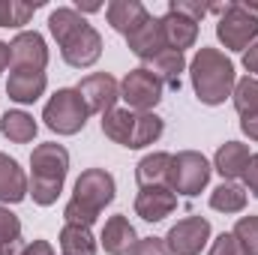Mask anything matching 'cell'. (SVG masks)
<instances>
[{"mask_svg":"<svg viewBox=\"0 0 258 255\" xmlns=\"http://www.w3.org/2000/svg\"><path fill=\"white\" fill-rule=\"evenodd\" d=\"M171 12H180L186 18H192L195 24H201L204 15H210V3H198V0H171L168 3Z\"/></svg>","mask_w":258,"mask_h":255,"instance_id":"33","label":"cell"},{"mask_svg":"<svg viewBox=\"0 0 258 255\" xmlns=\"http://www.w3.org/2000/svg\"><path fill=\"white\" fill-rule=\"evenodd\" d=\"M135 240H138V234H135L129 216L114 213V216L105 219V228L99 234V246L105 249V255H129V249L135 246Z\"/></svg>","mask_w":258,"mask_h":255,"instance_id":"17","label":"cell"},{"mask_svg":"<svg viewBox=\"0 0 258 255\" xmlns=\"http://www.w3.org/2000/svg\"><path fill=\"white\" fill-rule=\"evenodd\" d=\"M57 246H60V255H96V249H99V243H96L90 228L69 225V222L57 234Z\"/></svg>","mask_w":258,"mask_h":255,"instance_id":"24","label":"cell"},{"mask_svg":"<svg viewBox=\"0 0 258 255\" xmlns=\"http://www.w3.org/2000/svg\"><path fill=\"white\" fill-rule=\"evenodd\" d=\"M216 39L225 45V51L243 54L258 39V15H252L243 3H228L216 18Z\"/></svg>","mask_w":258,"mask_h":255,"instance_id":"6","label":"cell"},{"mask_svg":"<svg viewBox=\"0 0 258 255\" xmlns=\"http://www.w3.org/2000/svg\"><path fill=\"white\" fill-rule=\"evenodd\" d=\"M0 132L12 141V144H30L39 132V123L33 120V114H27L24 108H9L0 117Z\"/></svg>","mask_w":258,"mask_h":255,"instance_id":"23","label":"cell"},{"mask_svg":"<svg viewBox=\"0 0 258 255\" xmlns=\"http://www.w3.org/2000/svg\"><path fill=\"white\" fill-rule=\"evenodd\" d=\"M42 6V0L36 3H27V0H0V27H24L33 12Z\"/></svg>","mask_w":258,"mask_h":255,"instance_id":"27","label":"cell"},{"mask_svg":"<svg viewBox=\"0 0 258 255\" xmlns=\"http://www.w3.org/2000/svg\"><path fill=\"white\" fill-rule=\"evenodd\" d=\"M144 66H147L165 87H171V90H180V75L189 69L186 57H183L180 51H174V48H162L159 54H153Z\"/></svg>","mask_w":258,"mask_h":255,"instance_id":"20","label":"cell"},{"mask_svg":"<svg viewBox=\"0 0 258 255\" xmlns=\"http://www.w3.org/2000/svg\"><path fill=\"white\" fill-rule=\"evenodd\" d=\"M231 102H234L237 114L255 111L258 108V78L255 75H243V78H237V84H234V90H231Z\"/></svg>","mask_w":258,"mask_h":255,"instance_id":"29","label":"cell"},{"mask_svg":"<svg viewBox=\"0 0 258 255\" xmlns=\"http://www.w3.org/2000/svg\"><path fill=\"white\" fill-rule=\"evenodd\" d=\"M75 90L81 93L87 111L99 114V117L108 114L111 108H117V99H120V81L114 75H108V72H90V75H84L75 84Z\"/></svg>","mask_w":258,"mask_h":255,"instance_id":"8","label":"cell"},{"mask_svg":"<svg viewBox=\"0 0 258 255\" xmlns=\"http://www.w3.org/2000/svg\"><path fill=\"white\" fill-rule=\"evenodd\" d=\"M249 144H243V141H225V144H219L216 147V153H213V171H219L222 174V180H240L243 177V171H246V165H249Z\"/></svg>","mask_w":258,"mask_h":255,"instance_id":"16","label":"cell"},{"mask_svg":"<svg viewBox=\"0 0 258 255\" xmlns=\"http://www.w3.org/2000/svg\"><path fill=\"white\" fill-rule=\"evenodd\" d=\"M213 174V165L204 153L198 150H177L171 153V171H168V186L174 195H186L195 198L207 189Z\"/></svg>","mask_w":258,"mask_h":255,"instance_id":"5","label":"cell"},{"mask_svg":"<svg viewBox=\"0 0 258 255\" xmlns=\"http://www.w3.org/2000/svg\"><path fill=\"white\" fill-rule=\"evenodd\" d=\"M243 186H246V192H252L258 198V153L249 156V165H246V171H243Z\"/></svg>","mask_w":258,"mask_h":255,"instance_id":"35","label":"cell"},{"mask_svg":"<svg viewBox=\"0 0 258 255\" xmlns=\"http://www.w3.org/2000/svg\"><path fill=\"white\" fill-rule=\"evenodd\" d=\"M12 66V51H9V42L0 39V72H6Z\"/></svg>","mask_w":258,"mask_h":255,"instance_id":"40","label":"cell"},{"mask_svg":"<svg viewBox=\"0 0 258 255\" xmlns=\"http://www.w3.org/2000/svg\"><path fill=\"white\" fill-rule=\"evenodd\" d=\"M48 90V75L39 69H9L6 78V96L18 105H33Z\"/></svg>","mask_w":258,"mask_h":255,"instance_id":"12","label":"cell"},{"mask_svg":"<svg viewBox=\"0 0 258 255\" xmlns=\"http://www.w3.org/2000/svg\"><path fill=\"white\" fill-rule=\"evenodd\" d=\"M243 69H246L249 75H255V78H258V39L246 48V51H243Z\"/></svg>","mask_w":258,"mask_h":255,"instance_id":"37","label":"cell"},{"mask_svg":"<svg viewBox=\"0 0 258 255\" xmlns=\"http://www.w3.org/2000/svg\"><path fill=\"white\" fill-rule=\"evenodd\" d=\"M57 48H60V57H63L66 66H72V69H90L102 57V36H99V30L93 24H84L78 33H72L63 45H57Z\"/></svg>","mask_w":258,"mask_h":255,"instance_id":"10","label":"cell"},{"mask_svg":"<svg viewBox=\"0 0 258 255\" xmlns=\"http://www.w3.org/2000/svg\"><path fill=\"white\" fill-rule=\"evenodd\" d=\"M168 171H171V153L153 150V153L141 156L138 165H135L138 189L141 186H168Z\"/></svg>","mask_w":258,"mask_h":255,"instance_id":"22","label":"cell"},{"mask_svg":"<svg viewBox=\"0 0 258 255\" xmlns=\"http://www.w3.org/2000/svg\"><path fill=\"white\" fill-rule=\"evenodd\" d=\"M147 15H150L147 6L138 3V0H111L105 6V18H108L111 30H117L120 36H129L138 24L147 21Z\"/></svg>","mask_w":258,"mask_h":255,"instance_id":"19","label":"cell"},{"mask_svg":"<svg viewBox=\"0 0 258 255\" xmlns=\"http://www.w3.org/2000/svg\"><path fill=\"white\" fill-rule=\"evenodd\" d=\"M207 255H246V249L240 246V240H237L231 231H222L219 237H213V240H210Z\"/></svg>","mask_w":258,"mask_h":255,"instance_id":"31","label":"cell"},{"mask_svg":"<svg viewBox=\"0 0 258 255\" xmlns=\"http://www.w3.org/2000/svg\"><path fill=\"white\" fill-rule=\"evenodd\" d=\"M126 48L141 60V63H147L153 54H159L162 48H168V45H165V36H162V24H159V18L147 15V21L138 24V27L126 36Z\"/></svg>","mask_w":258,"mask_h":255,"instance_id":"14","label":"cell"},{"mask_svg":"<svg viewBox=\"0 0 258 255\" xmlns=\"http://www.w3.org/2000/svg\"><path fill=\"white\" fill-rule=\"evenodd\" d=\"M162 93H165V84L147 66L129 69L120 81V99L126 102L129 111H153L162 102Z\"/></svg>","mask_w":258,"mask_h":255,"instance_id":"7","label":"cell"},{"mask_svg":"<svg viewBox=\"0 0 258 255\" xmlns=\"http://www.w3.org/2000/svg\"><path fill=\"white\" fill-rule=\"evenodd\" d=\"M132 117H135V111H129V108H111L108 114H102V135H105V138H111L114 144L126 147Z\"/></svg>","mask_w":258,"mask_h":255,"instance_id":"28","label":"cell"},{"mask_svg":"<svg viewBox=\"0 0 258 255\" xmlns=\"http://www.w3.org/2000/svg\"><path fill=\"white\" fill-rule=\"evenodd\" d=\"M210 219L204 216H186L174 222L165 234V246L171 255H201V249L210 243Z\"/></svg>","mask_w":258,"mask_h":255,"instance_id":"9","label":"cell"},{"mask_svg":"<svg viewBox=\"0 0 258 255\" xmlns=\"http://www.w3.org/2000/svg\"><path fill=\"white\" fill-rule=\"evenodd\" d=\"M246 186H240V183H234V180H222L216 189L210 192V207L216 210V213H243L246 210Z\"/></svg>","mask_w":258,"mask_h":255,"instance_id":"25","label":"cell"},{"mask_svg":"<svg viewBox=\"0 0 258 255\" xmlns=\"http://www.w3.org/2000/svg\"><path fill=\"white\" fill-rule=\"evenodd\" d=\"M189 81H192L195 99L201 105H222L225 99H231V90L237 84V72L234 63L225 51L201 45L195 51V57L189 60Z\"/></svg>","mask_w":258,"mask_h":255,"instance_id":"1","label":"cell"},{"mask_svg":"<svg viewBox=\"0 0 258 255\" xmlns=\"http://www.w3.org/2000/svg\"><path fill=\"white\" fill-rule=\"evenodd\" d=\"M21 255H57V252H54V246L48 240H30Z\"/></svg>","mask_w":258,"mask_h":255,"instance_id":"38","label":"cell"},{"mask_svg":"<svg viewBox=\"0 0 258 255\" xmlns=\"http://www.w3.org/2000/svg\"><path fill=\"white\" fill-rule=\"evenodd\" d=\"M84 24H87V18H84L75 6H57V9H51V15H48V30H51V36L57 39V45H63L66 39H69L72 33H78Z\"/></svg>","mask_w":258,"mask_h":255,"instance_id":"26","label":"cell"},{"mask_svg":"<svg viewBox=\"0 0 258 255\" xmlns=\"http://www.w3.org/2000/svg\"><path fill=\"white\" fill-rule=\"evenodd\" d=\"M21 237V219L0 204V243H9V240H18Z\"/></svg>","mask_w":258,"mask_h":255,"instance_id":"32","label":"cell"},{"mask_svg":"<svg viewBox=\"0 0 258 255\" xmlns=\"http://www.w3.org/2000/svg\"><path fill=\"white\" fill-rule=\"evenodd\" d=\"M24 246H27V243H24L21 237H18V240H9V243H0V255H21Z\"/></svg>","mask_w":258,"mask_h":255,"instance_id":"39","label":"cell"},{"mask_svg":"<svg viewBox=\"0 0 258 255\" xmlns=\"http://www.w3.org/2000/svg\"><path fill=\"white\" fill-rule=\"evenodd\" d=\"M114 195H117V183H114L111 171H105V168H87L75 180L72 198L66 201V207H63V219L69 225L90 228L99 219V213L114 201Z\"/></svg>","mask_w":258,"mask_h":255,"instance_id":"2","label":"cell"},{"mask_svg":"<svg viewBox=\"0 0 258 255\" xmlns=\"http://www.w3.org/2000/svg\"><path fill=\"white\" fill-rule=\"evenodd\" d=\"M9 51H12V66L9 69H39V72H45V66H48L45 36L36 33V30H18L15 39L9 42Z\"/></svg>","mask_w":258,"mask_h":255,"instance_id":"11","label":"cell"},{"mask_svg":"<svg viewBox=\"0 0 258 255\" xmlns=\"http://www.w3.org/2000/svg\"><path fill=\"white\" fill-rule=\"evenodd\" d=\"M231 234L240 240V246L246 249V255H258V216L249 213V216H240L231 228Z\"/></svg>","mask_w":258,"mask_h":255,"instance_id":"30","label":"cell"},{"mask_svg":"<svg viewBox=\"0 0 258 255\" xmlns=\"http://www.w3.org/2000/svg\"><path fill=\"white\" fill-rule=\"evenodd\" d=\"M69 174V150L57 141L36 144L30 153V198L39 207H51L63 192Z\"/></svg>","mask_w":258,"mask_h":255,"instance_id":"3","label":"cell"},{"mask_svg":"<svg viewBox=\"0 0 258 255\" xmlns=\"http://www.w3.org/2000/svg\"><path fill=\"white\" fill-rule=\"evenodd\" d=\"M87 117H90V111L75 87H60L57 93L48 96V102L42 108L45 126L57 135H78L87 126Z\"/></svg>","mask_w":258,"mask_h":255,"instance_id":"4","label":"cell"},{"mask_svg":"<svg viewBox=\"0 0 258 255\" xmlns=\"http://www.w3.org/2000/svg\"><path fill=\"white\" fill-rule=\"evenodd\" d=\"M129 255H171V249L165 246V237H138Z\"/></svg>","mask_w":258,"mask_h":255,"instance_id":"34","label":"cell"},{"mask_svg":"<svg viewBox=\"0 0 258 255\" xmlns=\"http://www.w3.org/2000/svg\"><path fill=\"white\" fill-rule=\"evenodd\" d=\"M27 195H30V177L24 174L18 159L0 153V201L9 207V204H21Z\"/></svg>","mask_w":258,"mask_h":255,"instance_id":"15","label":"cell"},{"mask_svg":"<svg viewBox=\"0 0 258 255\" xmlns=\"http://www.w3.org/2000/svg\"><path fill=\"white\" fill-rule=\"evenodd\" d=\"M165 132V120L156 114V111H135L132 117V126H129V138L126 147L129 150H141V147H150L162 138Z\"/></svg>","mask_w":258,"mask_h":255,"instance_id":"21","label":"cell"},{"mask_svg":"<svg viewBox=\"0 0 258 255\" xmlns=\"http://www.w3.org/2000/svg\"><path fill=\"white\" fill-rule=\"evenodd\" d=\"M177 210V195L171 186H141L135 195V216L144 222H162Z\"/></svg>","mask_w":258,"mask_h":255,"instance_id":"13","label":"cell"},{"mask_svg":"<svg viewBox=\"0 0 258 255\" xmlns=\"http://www.w3.org/2000/svg\"><path fill=\"white\" fill-rule=\"evenodd\" d=\"M240 132H243L249 141H258V108L240 114Z\"/></svg>","mask_w":258,"mask_h":255,"instance_id":"36","label":"cell"},{"mask_svg":"<svg viewBox=\"0 0 258 255\" xmlns=\"http://www.w3.org/2000/svg\"><path fill=\"white\" fill-rule=\"evenodd\" d=\"M159 24H162L165 45L174 48V51H180V54L198 42V24H195L192 18L180 15V12H171V9H168V12L159 18Z\"/></svg>","mask_w":258,"mask_h":255,"instance_id":"18","label":"cell"}]
</instances>
